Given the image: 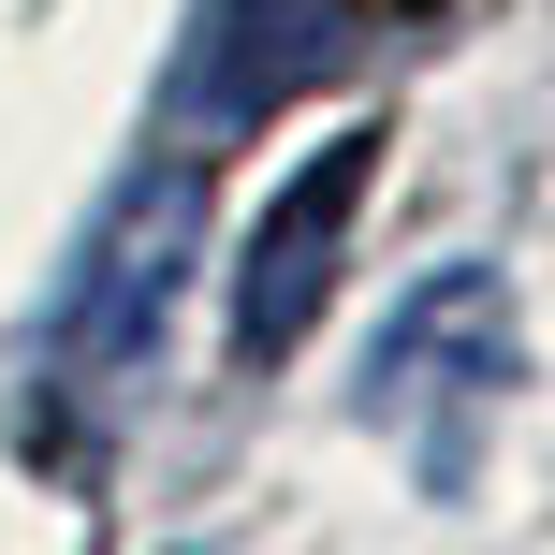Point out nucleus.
Returning a JSON list of instances; mask_svg holds the SVG:
<instances>
[{"label":"nucleus","mask_w":555,"mask_h":555,"mask_svg":"<svg viewBox=\"0 0 555 555\" xmlns=\"http://www.w3.org/2000/svg\"><path fill=\"white\" fill-rule=\"evenodd\" d=\"M176 263H191V176H162V191H132L103 220V249H88L74 278V307H59V365H74L88 395L117 380V365L162 336V293H176Z\"/></svg>","instance_id":"nucleus-1"},{"label":"nucleus","mask_w":555,"mask_h":555,"mask_svg":"<svg viewBox=\"0 0 555 555\" xmlns=\"http://www.w3.org/2000/svg\"><path fill=\"white\" fill-rule=\"evenodd\" d=\"M365 176H380V132H336L322 162H307V191L263 220V249H249V293H234V336H249V351H293V336H307V307L336 293V234H351Z\"/></svg>","instance_id":"nucleus-2"}]
</instances>
